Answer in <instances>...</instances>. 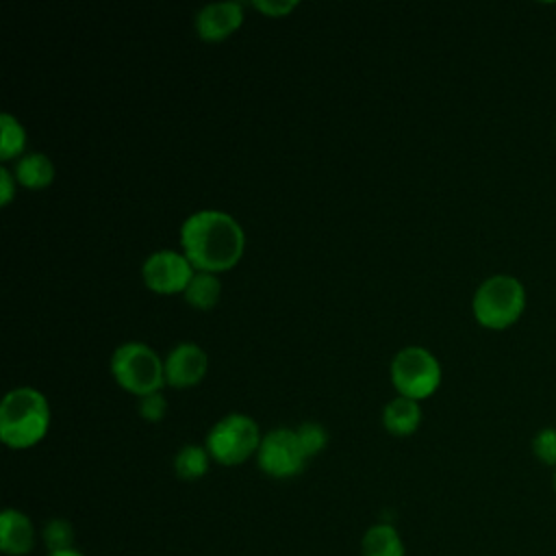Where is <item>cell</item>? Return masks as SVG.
<instances>
[{"label":"cell","instance_id":"1","mask_svg":"<svg viewBox=\"0 0 556 556\" xmlns=\"http://www.w3.org/2000/svg\"><path fill=\"white\" fill-rule=\"evenodd\" d=\"M180 245L195 269L215 274L232 267L241 258L245 232L230 213L198 208L180 226Z\"/></svg>","mask_w":556,"mask_h":556},{"label":"cell","instance_id":"2","mask_svg":"<svg viewBox=\"0 0 556 556\" xmlns=\"http://www.w3.org/2000/svg\"><path fill=\"white\" fill-rule=\"evenodd\" d=\"M50 426V406L35 387H15L0 402V439L15 450L43 439Z\"/></svg>","mask_w":556,"mask_h":556},{"label":"cell","instance_id":"3","mask_svg":"<svg viewBox=\"0 0 556 556\" xmlns=\"http://www.w3.org/2000/svg\"><path fill=\"white\" fill-rule=\"evenodd\" d=\"M473 317L491 330H504L515 324L526 308V289L510 274L484 278L471 300Z\"/></svg>","mask_w":556,"mask_h":556},{"label":"cell","instance_id":"4","mask_svg":"<svg viewBox=\"0 0 556 556\" xmlns=\"http://www.w3.org/2000/svg\"><path fill=\"white\" fill-rule=\"evenodd\" d=\"M111 374L117 384L146 395L152 391H161L165 382V365L154 348L143 341H124L111 354Z\"/></svg>","mask_w":556,"mask_h":556},{"label":"cell","instance_id":"5","mask_svg":"<svg viewBox=\"0 0 556 556\" xmlns=\"http://www.w3.org/2000/svg\"><path fill=\"white\" fill-rule=\"evenodd\" d=\"M261 439L258 424L250 415L228 413L211 426L204 445L213 460L232 467L256 456Z\"/></svg>","mask_w":556,"mask_h":556},{"label":"cell","instance_id":"6","mask_svg":"<svg viewBox=\"0 0 556 556\" xmlns=\"http://www.w3.org/2000/svg\"><path fill=\"white\" fill-rule=\"evenodd\" d=\"M391 380L400 395L421 400L437 391L441 382V365L430 350L406 345L391 358Z\"/></svg>","mask_w":556,"mask_h":556},{"label":"cell","instance_id":"7","mask_svg":"<svg viewBox=\"0 0 556 556\" xmlns=\"http://www.w3.org/2000/svg\"><path fill=\"white\" fill-rule=\"evenodd\" d=\"M306 454L298 441L295 430L291 428H271L263 434L256 463L271 478H291L298 476L306 465Z\"/></svg>","mask_w":556,"mask_h":556},{"label":"cell","instance_id":"8","mask_svg":"<svg viewBox=\"0 0 556 556\" xmlns=\"http://www.w3.org/2000/svg\"><path fill=\"white\" fill-rule=\"evenodd\" d=\"M193 274H195L193 265L185 256V252H178L172 248H161L150 252L141 265L143 282L156 293L185 291Z\"/></svg>","mask_w":556,"mask_h":556},{"label":"cell","instance_id":"9","mask_svg":"<svg viewBox=\"0 0 556 556\" xmlns=\"http://www.w3.org/2000/svg\"><path fill=\"white\" fill-rule=\"evenodd\" d=\"M163 365H165V382L167 384L193 387L204 378V374L208 369V356L198 343L180 341L167 352Z\"/></svg>","mask_w":556,"mask_h":556},{"label":"cell","instance_id":"10","mask_svg":"<svg viewBox=\"0 0 556 556\" xmlns=\"http://www.w3.org/2000/svg\"><path fill=\"white\" fill-rule=\"evenodd\" d=\"M243 20V7L237 0L206 2L195 13V30L206 41L228 37Z\"/></svg>","mask_w":556,"mask_h":556},{"label":"cell","instance_id":"11","mask_svg":"<svg viewBox=\"0 0 556 556\" xmlns=\"http://www.w3.org/2000/svg\"><path fill=\"white\" fill-rule=\"evenodd\" d=\"M37 530L33 519L20 508L0 513V552L2 556H28L35 549Z\"/></svg>","mask_w":556,"mask_h":556},{"label":"cell","instance_id":"12","mask_svg":"<svg viewBox=\"0 0 556 556\" xmlns=\"http://www.w3.org/2000/svg\"><path fill=\"white\" fill-rule=\"evenodd\" d=\"M421 421V406L408 395H395L382 408V424L395 437H406L417 430Z\"/></svg>","mask_w":556,"mask_h":556},{"label":"cell","instance_id":"13","mask_svg":"<svg viewBox=\"0 0 556 556\" xmlns=\"http://www.w3.org/2000/svg\"><path fill=\"white\" fill-rule=\"evenodd\" d=\"M361 556H406V545L393 523L378 521L361 536Z\"/></svg>","mask_w":556,"mask_h":556},{"label":"cell","instance_id":"14","mask_svg":"<svg viewBox=\"0 0 556 556\" xmlns=\"http://www.w3.org/2000/svg\"><path fill=\"white\" fill-rule=\"evenodd\" d=\"M13 174L17 178V182H22L24 187L30 189H39L52 182L54 178V163L50 161L48 154L39 152V150H30L17 156Z\"/></svg>","mask_w":556,"mask_h":556},{"label":"cell","instance_id":"15","mask_svg":"<svg viewBox=\"0 0 556 556\" xmlns=\"http://www.w3.org/2000/svg\"><path fill=\"white\" fill-rule=\"evenodd\" d=\"M185 300L195 306V308H211L217 300H219V293H222V282L219 278L213 274V271H202L198 269L189 285L185 287Z\"/></svg>","mask_w":556,"mask_h":556},{"label":"cell","instance_id":"16","mask_svg":"<svg viewBox=\"0 0 556 556\" xmlns=\"http://www.w3.org/2000/svg\"><path fill=\"white\" fill-rule=\"evenodd\" d=\"M208 460H211V454L206 445L187 443L174 456V471L182 480H198L208 471Z\"/></svg>","mask_w":556,"mask_h":556},{"label":"cell","instance_id":"17","mask_svg":"<svg viewBox=\"0 0 556 556\" xmlns=\"http://www.w3.org/2000/svg\"><path fill=\"white\" fill-rule=\"evenodd\" d=\"M26 146V128L11 113H0V159L7 161L11 156L24 154Z\"/></svg>","mask_w":556,"mask_h":556},{"label":"cell","instance_id":"18","mask_svg":"<svg viewBox=\"0 0 556 556\" xmlns=\"http://www.w3.org/2000/svg\"><path fill=\"white\" fill-rule=\"evenodd\" d=\"M41 541L48 552L74 547V526L63 517H52L41 528Z\"/></svg>","mask_w":556,"mask_h":556},{"label":"cell","instance_id":"19","mask_svg":"<svg viewBox=\"0 0 556 556\" xmlns=\"http://www.w3.org/2000/svg\"><path fill=\"white\" fill-rule=\"evenodd\" d=\"M295 434H298V441L306 456L319 454L328 443V432L319 421H302L295 428Z\"/></svg>","mask_w":556,"mask_h":556},{"label":"cell","instance_id":"20","mask_svg":"<svg viewBox=\"0 0 556 556\" xmlns=\"http://www.w3.org/2000/svg\"><path fill=\"white\" fill-rule=\"evenodd\" d=\"M532 454L543 465H556V428H541L532 437Z\"/></svg>","mask_w":556,"mask_h":556},{"label":"cell","instance_id":"21","mask_svg":"<svg viewBox=\"0 0 556 556\" xmlns=\"http://www.w3.org/2000/svg\"><path fill=\"white\" fill-rule=\"evenodd\" d=\"M139 415L148 421H161L165 410H167V400L161 391H152V393H146V395H139Z\"/></svg>","mask_w":556,"mask_h":556},{"label":"cell","instance_id":"22","mask_svg":"<svg viewBox=\"0 0 556 556\" xmlns=\"http://www.w3.org/2000/svg\"><path fill=\"white\" fill-rule=\"evenodd\" d=\"M252 4L267 15H285L298 7V0H254Z\"/></svg>","mask_w":556,"mask_h":556},{"label":"cell","instance_id":"23","mask_svg":"<svg viewBox=\"0 0 556 556\" xmlns=\"http://www.w3.org/2000/svg\"><path fill=\"white\" fill-rule=\"evenodd\" d=\"M15 182H17L15 174H13L7 165H2V167H0V202H2V204H7V202L13 198V193H15Z\"/></svg>","mask_w":556,"mask_h":556},{"label":"cell","instance_id":"24","mask_svg":"<svg viewBox=\"0 0 556 556\" xmlns=\"http://www.w3.org/2000/svg\"><path fill=\"white\" fill-rule=\"evenodd\" d=\"M46 556H85V554L76 547H67V549H59V552H48Z\"/></svg>","mask_w":556,"mask_h":556},{"label":"cell","instance_id":"25","mask_svg":"<svg viewBox=\"0 0 556 556\" xmlns=\"http://www.w3.org/2000/svg\"><path fill=\"white\" fill-rule=\"evenodd\" d=\"M552 482H554V491H556V471H554V480Z\"/></svg>","mask_w":556,"mask_h":556}]
</instances>
